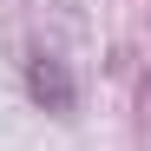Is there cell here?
Listing matches in <instances>:
<instances>
[{
  "label": "cell",
  "mask_w": 151,
  "mask_h": 151,
  "mask_svg": "<svg viewBox=\"0 0 151 151\" xmlns=\"http://www.w3.org/2000/svg\"><path fill=\"white\" fill-rule=\"evenodd\" d=\"M20 86H27V99L40 112H53V118H72V112H79V79H72V66L59 53H33L27 72H20Z\"/></svg>",
  "instance_id": "obj_1"
}]
</instances>
